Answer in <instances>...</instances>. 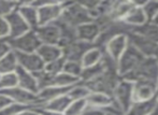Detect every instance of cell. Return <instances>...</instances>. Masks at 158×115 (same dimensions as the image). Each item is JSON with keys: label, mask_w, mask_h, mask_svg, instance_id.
<instances>
[{"label": "cell", "mask_w": 158, "mask_h": 115, "mask_svg": "<svg viewBox=\"0 0 158 115\" xmlns=\"http://www.w3.org/2000/svg\"><path fill=\"white\" fill-rule=\"evenodd\" d=\"M59 19L74 28H77L79 26L84 25V24L94 22L90 12L85 6H82L81 2L73 1H64V12Z\"/></svg>", "instance_id": "obj_1"}, {"label": "cell", "mask_w": 158, "mask_h": 115, "mask_svg": "<svg viewBox=\"0 0 158 115\" xmlns=\"http://www.w3.org/2000/svg\"><path fill=\"white\" fill-rule=\"evenodd\" d=\"M125 79L133 83L145 81L158 84V59L156 57H144L137 69Z\"/></svg>", "instance_id": "obj_2"}, {"label": "cell", "mask_w": 158, "mask_h": 115, "mask_svg": "<svg viewBox=\"0 0 158 115\" xmlns=\"http://www.w3.org/2000/svg\"><path fill=\"white\" fill-rule=\"evenodd\" d=\"M133 90H135V83L127 79H122L113 92L115 105L123 111L124 115L128 112V110L135 102Z\"/></svg>", "instance_id": "obj_3"}, {"label": "cell", "mask_w": 158, "mask_h": 115, "mask_svg": "<svg viewBox=\"0 0 158 115\" xmlns=\"http://www.w3.org/2000/svg\"><path fill=\"white\" fill-rule=\"evenodd\" d=\"M144 59V56L129 44L128 48L117 61V72L123 79L131 74Z\"/></svg>", "instance_id": "obj_4"}, {"label": "cell", "mask_w": 158, "mask_h": 115, "mask_svg": "<svg viewBox=\"0 0 158 115\" xmlns=\"http://www.w3.org/2000/svg\"><path fill=\"white\" fill-rule=\"evenodd\" d=\"M11 48L15 52L22 53H37V51L42 45L35 30H30L19 38L8 40Z\"/></svg>", "instance_id": "obj_5"}, {"label": "cell", "mask_w": 158, "mask_h": 115, "mask_svg": "<svg viewBox=\"0 0 158 115\" xmlns=\"http://www.w3.org/2000/svg\"><path fill=\"white\" fill-rule=\"evenodd\" d=\"M0 94L4 95L8 98H10L14 103H19V105H29V107H38L41 105V102L39 100L38 94H33L24 88L16 86V87L9 88V89L0 90Z\"/></svg>", "instance_id": "obj_6"}, {"label": "cell", "mask_w": 158, "mask_h": 115, "mask_svg": "<svg viewBox=\"0 0 158 115\" xmlns=\"http://www.w3.org/2000/svg\"><path fill=\"white\" fill-rule=\"evenodd\" d=\"M129 44L138 50L144 57H157L158 44L151 41L142 35L132 31L128 35Z\"/></svg>", "instance_id": "obj_7"}, {"label": "cell", "mask_w": 158, "mask_h": 115, "mask_svg": "<svg viewBox=\"0 0 158 115\" xmlns=\"http://www.w3.org/2000/svg\"><path fill=\"white\" fill-rule=\"evenodd\" d=\"M64 9V1H54L43 8L38 9L39 12V26L48 25L57 22L61 17Z\"/></svg>", "instance_id": "obj_8"}, {"label": "cell", "mask_w": 158, "mask_h": 115, "mask_svg": "<svg viewBox=\"0 0 158 115\" xmlns=\"http://www.w3.org/2000/svg\"><path fill=\"white\" fill-rule=\"evenodd\" d=\"M129 46V38L128 35H119L114 37L108 42V44L104 47V52L110 58H112L115 63L118 61V59L123 56L126 50Z\"/></svg>", "instance_id": "obj_9"}, {"label": "cell", "mask_w": 158, "mask_h": 115, "mask_svg": "<svg viewBox=\"0 0 158 115\" xmlns=\"http://www.w3.org/2000/svg\"><path fill=\"white\" fill-rule=\"evenodd\" d=\"M19 66L31 73H37L44 69L45 64L38 55V53H22L16 52Z\"/></svg>", "instance_id": "obj_10"}, {"label": "cell", "mask_w": 158, "mask_h": 115, "mask_svg": "<svg viewBox=\"0 0 158 115\" xmlns=\"http://www.w3.org/2000/svg\"><path fill=\"white\" fill-rule=\"evenodd\" d=\"M38 37L42 44H52V45H58L61 39V31L58 24L55 23L48 24V25L39 26L35 29Z\"/></svg>", "instance_id": "obj_11"}, {"label": "cell", "mask_w": 158, "mask_h": 115, "mask_svg": "<svg viewBox=\"0 0 158 115\" xmlns=\"http://www.w3.org/2000/svg\"><path fill=\"white\" fill-rule=\"evenodd\" d=\"M158 96V84L152 82L139 81L135 83L133 98L135 102L139 101H148Z\"/></svg>", "instance_id": "obj_12"}, {"label": "cell", "mask_w": 158, "mask_h": 115, "mask_svg": "<svg viewBox=\"0 0 158 115\" xmlns=\"http://www.w3.org/2000/svg\"><path fill=\"white\" fill-rule=\"evenodd\" d=\"M6 19L8 21L9 26H10V37H9L8 40L19 38V37L27 34L28 31L32 30L28 26V24L24 21V18L21 16V14H19L17 10L11 13L9 16H6Z\"/></svg>", "instance_id": "obj_13"}, {"label": "cell", "mask_w": 158, "mask_h": 115, "mask_svg": "<svg viewBox=\"0 0 158 115\" xmlns=\"http://www.w3.org/2000/svg\"><path fill=\"white\" fill-rule=\"evenodd\" d=\"M95 46V44L86 43L79 40H75L72 43L68 44L66 47L63 48V57L66 60H75L81 61L85 53L89 48Z\"/></svg>", "instance_id": "obj_14"}, {"label": "cell", "mask_w": 158, "mask_h": 115, "mask_svg": "<svg viewBox=\"0 0 158 115\" xmlns=\"http://www.w3.org/2000/svg\"><path fill=\"white\" fill-rule=\"evenodd\" d=\"M101 32V28L96 22L84 24L77 28V39L86 43L95 44Z\"/></svg>", "instance_id": "obj_15"}, {"label": "cell", "mask_w": 158, "mask_h": 115, "mask_svg": "<svg viewBox=\"0 0 158 115\" xmlns=\"http://www.w3.org/2000/svg\"><path fill=\"white\" fill-rule=\"evenodd\" d=\"M144 1H135V6L132 8V10L129 12V14L127 15L124 19V23L127 24L128 26H130L133 30L135 28H139L141 26L145 25L148 22V16H146L145 12H144L142 4Z\"/></svg>", "instance_id": "obj_16"}, {"label": "cell", "mask_w": 158, "mask_h": 115, "mask_svg": "<svg viewBox=\"0 0 158 115\" xmlns=\"http://www.w3.org/2000/svg\"><path fill=\"white\" fill-rule=\"evenodd\" d=\"M17 11L32 30H35L39 27V12H38V9L32 6L29 1L21 2Z\"/></svg>", "instance_id": "obj_17"}, {"label": "cell", "mask_w": 158, "mask_h": 115, "mask_svg": "<svg viewBox=\"0 0 158 115\" xmlns=\"http://www.w3.org/2000/svg\"><path fill=\"white\" fill-rule=\"evenodd\" d=\"M16 76L17 79H19V87L24 88V89L28 90L30 92H33V94H39L40 88L35 74L23 69V68L19 67L16 70Z\"/></svg>", "instance_id": "obj_18"}, {"label": "cell", "mask_w": 158, "mask_h": 115, "mask_svg": "<svg viewBox=\"0 0 158 115\" xmlns=\"http://www.w3.org/2000/svg\"><path fill=\"white\" fill-rule=\"evenodd\" d=\"M135 6V1H113L108 15L109 18L112 21H124Z\"/></svg>", "instance_id": "obj_19"}, {"label": "cell", "mask_w": 158, "mask_h": 115, "mask_svg": "<svg viewBox=\"0 0 158 115\" xmlns=\"http://www.w3.org/2000/svg\"><path fill=\"white\" fill-rule=\"evenodd\" d=\"M158 108V96L148 101L133 102L125 115H150Z\"/></svg>", "instance_id": "obj_20"}, {"label": "cell", "mask_w": 158, "mask_h": 115, "mask_svg": "<svg viewBox=\"0 0 158 115\" xmlns=\"http://www.w3.org/2000/svg\"><path fill=\"white\" fill-rule=\"evenodd\" d=\"M86 101H87L88 105L106 110L114 103V98H113L112 95L106 94V92H92L89 96L87 97Z\"/></svg>", "instance_id": "obj_21"}, {"label": "cell", "mask_w": 158, "mask_h": 115, "mask_svg": "<svg viewBox=\"0 0 158 115\" xmlns=\"http://www.w3.org/2000/svg\"><path fill=\"white\" fill-rule=\"evenodd\" d=\"M37 53L45 65L63 57V50L58 45H52V44H42Z\"/></svg>", "instance_id": "obj_22"}, {"label": "cell", "mask_w": 158, "mask_h": 115, "mask_svg": "<svg viewBox=\"0 0 158 115\" xmlns=\"http://www.w3.org/2000/svg\"><path fill=\"white\" fill-rule=\"evenodd\" d=\"M72 99L67 95H63V96H59L57 98L53 99V100L48 101V102L44 103L42 105L39 107H33V108H43L45 110L48 111H54V112H58V113H63L64 114V112L67 111V109L69 108V105L72 102Z\"/></svg>", "instance_id": "obj_23"}, {"label": "cell", "mask_w": 158, "mask_h": 115, "mask_svg": "<svg viewBox=\"0 0 158 115\" xmlns=\"http://www.w3.org/2000/svg\"><path fill=\"white\" fill-rule=\"evenodd\" d=\"M73 87V86H72ZM72 87H59V86H50V87L43 88L39 92L38 97H39V100L41 102V105L44 103L48 102V101L53 100V99L57 98L59 96H63V95H67L69 92V90ZM39 107V105H38Z\"/></svg>", "instance_id": "obj_24"}, {"label": "cell", "mask_w": 158, "mask_h": 115, "mask_svg": "<svg viewBox=\"0 0 158 115\" xmlns=\"http://www.w3.org/2000/svg\"><path fill=\"white\" fill-rule=\"evenodd\" d=\"M104 56V50L98 47V46H93L92 48L85 53V55L82 58L81 63L83 68H89L94 67V66L98 65L102 61Z\"/></svg>", "instance_id": "obj_25"}, {"label": "cell", "mask_w": 158, "mask_h": 115, "mask_svg": "<svg viewBox=\"0 0 158 115\" xmlns=\"http://www.w3.org/2000/svg\"><path fill=\"white\" fill-rule=\"evenodd\" d=\"M19 60L15 51H11L10 53L0 59V74H8L16 72L19 68Z\"/></svg>", "instance_id": "obj_26"}, {"label": "cell", "mask_w": 158, "mask_h": 115, "mask_svg": "<svg viewBox=\"0 0 158 115\" xmlns=\"http://www.w3.org/2000/svg\"><path fill=\"white\" fill-rule=\"evenodd\" d=\"M81 82V79L77 76H70L66 72H60L53 76L52 86H59V87H72Z\"/></svg>", "instance_id": "obj_27"}, {"label": "cell", "mask_w": 158, "mask_h": 115, "mask_svg": "<svg viewBox=\"0 0 158 115\" xmlns=\"http://www.w3.org/2000/svg\"><path fill=\"white\" fill-rule=\"evenodd\" d=\"M104 71H106V66H104L103 61H101V63L94 66V67L84 68L81 76V82L87 83L89 81H93V80L97 79L98 76H101Z\"/></svg>", "instance_id": "obj_28"}, {"label": "cell", "mask_w": 158, "mask_h": 115, "mask_svg": "<svg viewBox=\"0 0 158 115\" xmlns=\"http://www.w3.org/2000/svg\"><path fill=\"white\" fill-rule=\"evenodd\" d=\"M133 31L142 35L143 37L158 44V25L153 23V22H148L145 25L141 26L139 28H135Z\"/></svg>", "instance_id": "obj_29"}, {"label": "cell", "mask_w": 158, "mask_h": 115, "mask_svg": "<svg viewBox=\"0 0 158 115\" xmlns=\"http://www.w3.org/2000/svg\"><path fill=\"white\" fill-rule=\"evenodd\" d=\"M90 89L83 83L80 82L79 84L74 85L68 92V96L72 100H86L90 94Z\"/></svg>", "instance_id": "obj_30"}, {"label": "cell", "mask_w": 158, "mask_h": 115, "mask_svg": "<svg viewBox=\"0 0 158 115\" xmlns=\"http://www.w3.org/2000/svg\"><path fill=\"white\" fill-rule=\"evenodd\" d=\"M83 66H82L81 61H75V60H66L64 66V72L70 74V76H77L81 79L82 72H83Z\"/></svg>", "instance_id": "obj_31"}, {"label": "cell", "mask_w": 158, "mask_h": 115, "mask_svg": "<svg viewBox=\"0 0 158 115\" xmlns=\"http://www.w3.org/2000/svg\"><path fill=\"white\" fill-rule=\"evenodd\" d=\"M19 86V79H17L16 72L14 73L2 74L0 76V90L9 89V88Z\"/></svg>", "instance_id": "obj_32"}, {"label": "cell", "mask_w": 158, "mask_h": 115, "mask_svg": "<svg viewBox=\"0 0 158 115\" xmlns=\"http://www.w3.org/2000/svg\"><path fill=\"white\" fill-rule=\"evenodd\" d=\"M87 108V101L86 100H73L64 115H82Z\"/></svg>", "instance_id": "obj_33"}, {"label": "cell", "mask_w": 158, "mask_h": 115, "mask_svg": "<svg viewBox=\"0 0 158 115\" xmlns=\"http://www.w3.org/2000/svg\"><path fill=\"white\" fill-rule=\"evenodd\" d=\"M21 2L0 0V17H6L19 9Z\"/></svg>", "instance_id": "obj_34"}, {"label": "cell", "mask_w": 158, "mask_h": 115, "mask_svg": "<svg viewBox=\"0 0 158 115\" xmlns=\"http://www.w3.org/2000/svg\"><path fill=\"white\" fill-rule=\"evenodd\" d=\"M144 12L148 16V22H153V19L158 14V0H148L142 4Z\"/></svg>", "instance_id": "obj_35"}, {"label": "cell", "mask_w": 158, "mask_h": 115, "mask_svg": "<svg viewBox=\"0 0 158 115\" xmlns=\"http://www.w3.org/2000/svg\"><path fill=\"white\" fill-rule=\"evenodd\" d=\"M64 63H66V59H64V57H61V58L57 59V60L46 64L45 67H44V70H45L48 73H50L51 76H56V74L64 71Z\"/></svg>", "instance_id": "obj_36"}, {"label": "cell", "mask_w": 158, "mask_h": 115, "mask_svg": "<svg viewBox=\"0 0 158 115\" xmlns=\"http://www.w3.org/2000/svg\"><path fill=\"white\" fill-rule=\"evenodd\" d=\"M32 107L29 105H19V103H12L9 107H6V109L1 110L0 111V115H15L19 114L23 111H26L28 109H31Z\"/></svg>", "instance_id": "obj_37"}, {"label": "cell", "mask_w": 158, "mask_h": 115, "mask_svg": "<svg viewBox=\"0 0 158 115\" xmlns=\"http://www.w3.org/2000/svg\"><path fill=\"white\" fill-rule=\"evenodd\" d=\"M10 37V26L6 17H0V40H8Z\"/></svg>", "instance_id": "obj_38"}, {"label": "cell", "mask_w": 158, "mask_h": 115, "mask_svg": "<svg viewBox=\"0 0 158 115\" xmlns=\"http://www.w3.org/2000/svg\"><path fill=\"white\" fill-rule=\"evenodd\" d=\"M82 115H106V113L104 110L99 109V108L92 107V105H87V108H86L85 111H84V113Z\"/></svg>", "instance_id": "obj_39"}, {"label": "cell", "mask_w": 158, "mask_h": 115, "mask_svg": "<svg viewBox=\"0 0 158 115\" xmlns=\"http://www.w3.org/2000/svg\"><path fill=\"white\" fill-rule=\"evenodd\" d=\"M12 51L8 40H0V59Z\"/></svg>", "instance_id": "obj_40"}, {"label": "cell", "mask_w": 158, "mask_h": 115, "mask_svg": "<svg viewBox=\"0 0 158 115\" xmlns=\"http://www.w3.org/2000/svg\"><path fill=\"white\" fill-rule=\"evenodd\" d=\"M12 103H14V102H13L10 98H8V97L4 96V95L0 94V111L6 109V107H9V105H12Z\"/></svg>", "instance_id": "obj_41"}, {"label": "cell", "mask_w": 158, "mask_h": 115, "mask_svg": "<svg viewBox=\"0 0 158 115\" xmlns=\"http://www.w3.org/2000/svg\"><path fill=\"white\" fill-rule=\"evenodd\" d=\"M32 109L35 110L40 115H64L63 113H58V112L48 111V110H45V109H43V108H32Z\"/></svg>", "instance_id": "obj_42"}, {"label": "cell", "mask_w": 158, "mask_h": 115, "mask_svg": "<svg viewBox=\"0 0 158 115\" xmlns=\"http://www.w3.org/2000/svg\"><path fill=\"white\" fill-rule=\"evenodd\" d=\"M15 115H40V114L31 108V109H28V110H26V111H23V112H21V113L15 114Z\"/></svg>", "instance_id": "obj_43"}, {"label": "cell", "mask_w": 158, "mask_h": 115, "mask_svg": "<svg viewBox=\"0 0 158 115\" xmlns=\"http://www.w3.org/2000/svg\"><path fill=\"white\" fill-rule=\"evenodd\" d=\"M153 23H155L156 25H158V14L156 15V17H155V18L153 19Z\"/></svg>", "instance_id": "obj_44"}, {"label": "cell", "mask_w": 158, "mask_h": 115, "mask_svg": "<svg viewBox=\"0 0 158 115\" xmlns=\"http://www.w3.org/2000/svg\"><path fill=\"white\" fill-rule=\"evenodd\" d=\"M150 115H158V108H157L156 110H155L154 112H152V113H151Z\"/></svg>", "instance_id": "obj_45"}, {"label": "cell", "mask_w": 158, "mask_h": 115, "mask_svg": "<svg viewBox=\"0 0 158 115\" xmlns=\"http://www.w3.org/2000/svg\"><path fill=\"white\" fill-rule=\"evenodd\" d=\"M0 76H1V74H0Z\"/></svg>", "instance_id": "obj_46"}]
</instances>
